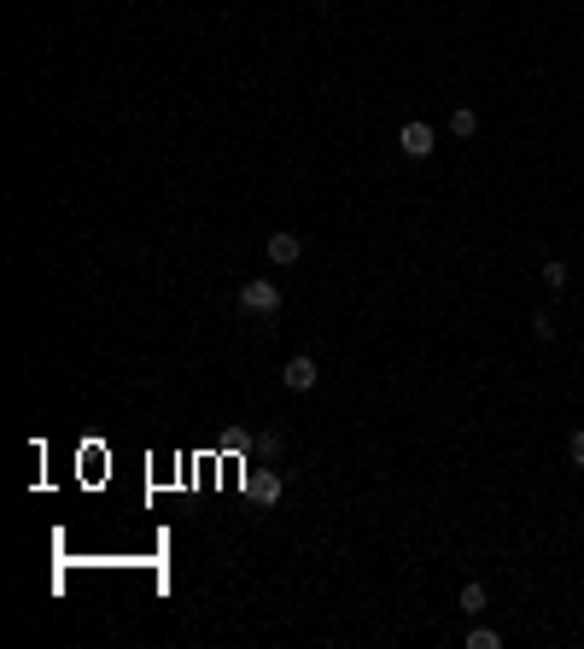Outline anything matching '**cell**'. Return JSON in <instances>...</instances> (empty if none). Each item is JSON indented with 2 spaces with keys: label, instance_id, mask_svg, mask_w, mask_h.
I'll return each mask as SVG.
<instances>
[{
  "label": "cell",
  "instance_id": "obj_8",
  "mask_svg": "<svg viewBox=\"0 0 584 649\" xmlns=\"http://www.w3.org/2000/svg\"><path fill=\"white\" fill-rule=\"evenodd\" d=\"M503 644V632H491V626H474L468 632V649H497Z\"/></svg>",
  "mask_w": 584,
  "mask_h": 649
},
{
  "label": "cell",
  "instance_id": "obj_2",
  "mask_svg": "<svg viewBox=\"0 0 584 649\" xmlns=\"http://www.w3.org/2000/svg\"><path fill=\"white\" fill-rule=\"evenodd\" d=\"M398 147H403V158H433V147H438V135H433V129H427V123H421V117H415V123H403V129H398Z\"/></svg>",
  "mask_w": 584,
  "mask_h": 649
},
{
  "label": "cell",
  "instance_id": "obj_6",
  "mask_svg": "<svg viewBox=\"0 0 584 649\" xmlns=\"http://www.w3.org/2000/svg\"><path fill=\"white\" fill-rule=\"evenodd\" d=\"M450 135H456V141H468V135H479V117L468 112V106H456V112H450Z\"/></svg>",
  "mask_w": 584,
  "mask_h": 649
},
{
  "label": "cell",
  "instance_id": "obj_5",
  "mask_svg": "<svg viewBox=\"0 0 584 649\" xmlns=\"http://www.w3.org/2000/svg\"><path fill=\"white\" fill-rule=\"evenodd\" d=\"M252 497L257 503H281V474H252Z\"/></svg>",
  "mask_w": 584,
  "mask_h": 649
},
{
  "label": "cell",
  "instance_id": "obj_3",
  "mask_svg": "<svg viewBox=\"0 0 584 649\" xmlns=\"http://www.w3.org/2000/svg\"><path fill=\"white\" fill-rule=\"evenodd\" d=\"M281 380L292 386V392H310V386H316V357H287V369H281Z\"/></svg>",
  "mask_w": 584,
  "mask_h": 649
},
{
  "label": "cell",
  "instance_id": "obj_1",
  "mask_svg": "<svg viewBox=\"0 0 584 649\" xmlns=\"http://www.w3.org/2000/svg\"><path fill=\"white\" fill-rule=\"evenodd\" d=\"M240 310L246 316H275V310H281V287H275V281H246L240 287Z\"/></svg>",
  "mask_w": 584,
  "mask_h": 649
},
{
  "label": "cell",
  "instance_id": "obj_4",
  "mask_svg": "<svg viewBox=\"0 0 584 649\" xmlns=\"http://www.w3.org/2000/svg\"><path fill=\"white\" fill-rule=\"evenodd\" d=\"M298 258H304V240H298V234H269V264H298Z\"/></svg>",
  "mask_w": 584,
  "mask_h": 649
},
{
  "label": "cell",
  "instance_id": "obj_7",
  "mask_svg": "<svg viewBox=\"0 0 584 649\" xmlns=\"http://www.w3.org/2000/svg\"><path fill=\"white\" fill-rule=\"evenodd\" d=\"M485 585H462V614H485Z\"/></svg>",
  "mask_w": 584,
  "mask_h": 649
},
{
  "label": "cell",
  "instance_id": "obj_10",
  "mask_svg": "<svg viewBox=\"0 0 584 649\" xmlns=\"http://www.w3.org/2000/svg\"><path fill=\"white\" fill-rule=\"evenodd\" d=\"M532 334H538V340H555V322H549V310H538V316H532Z\"/></svg>",
  "mask_w": 584,
  "mask_h": 649
},
{
  "label": "cell",
  "instance_id": "obj_11",
  "mask_svg": "<svg viewBox=\"0 0 584 649\" xmlns=\"http://www.w3.org/2000/svg\"><path fill=\"white\" fill-rule=\"evenodd\" d=\"M567 457H573V468H584V427H579L573 439H567Z\"/></svg>",
  "mask_w": 584,
  "mask_h": 649
},
{
  "label": "cell",
  "instance_id": "obj_9",
  "mask_svg": "<svg viewBox=\"0 0 584 649\" xmlns=\"http://www.w3.org/2000/svg\"><path fill=\"white\" fill-rule=\"evenodd\" d=\"M544 287H549V293H561V287H567V264H561V258H549V264H544Z\"/></svg>",
  "mask_w": 584,
  "mask_h": 649
}]
</instances>
